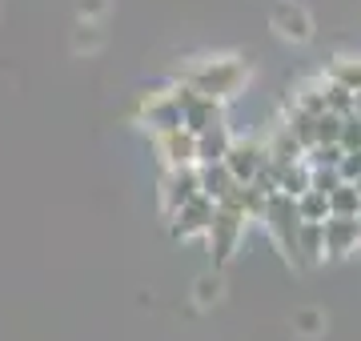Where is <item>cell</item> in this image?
<instances>
[{"instance_id":"cell-31","label":"cell","mask_w":361,"mask_h":341,"mask_svg":"<svg viewBox=\"0 0 361 341\" xmlns=\"http://www.w3.org/2000/svg\"><path fill=\"white\" fill-rule=\"evenodd\" d=\"M353 113H357V117H361V89L353 92Z\"/></svg>"},{"instance_id":"cell-20","label":"cell","mask_w":361,"mask_h":341,"mask_svg":"<svg viewBox=\"0 0 361 341\" xmlns=\"http://www.w3.org/2000/svg\"><path fill=\"white\" fill-rule=\"evenodd\" d=\"M281 193H289V197H301L305 189H310V165H305V157L293 161V165H281V185H277Z\"/></svg>"},{"instance_id":"cell-2","label":"cell","mask_w":361,"mask_h":341,"mask_svg":"<svg viewBox=\"0 0 361 341\" xmlns=\"http://www.w3.org/2000/svg\"><path fill=\"white\" fill-rule=\"evenodd\" d=\"M245 225H249V217H245V209L237 205V201H221L217 205V213H213V225H209V233H205V241H209V257H213V265H225L237 253V245H241V237H245Z\"/></svg>"},{"instance_id":"cell-5","label":"cell","mask_w":361,"mask_h":341,"mask_svg":"<svg viewBox=\"0 0 361 341\" xmlns=\"http://www.w3.org/2000/svg\"><path fill=\"white\" fill-rule=\"evenodd\" d=\"M157 193H161V213H165V221H169L185 201H193L201 193V173H197V165H165Z\"/></svg>"},{"instance_id":"cell-3","label":"cell","mask_w":361,"mask_h":341,"mask_svg":"<svg viewBox=\"0 0 361 341\" xmlns=\"http://www.w3.org/2000/svg\"><path fill=\"white\" fill-rule=\"evenodd\" d=\"M261 225L269 229L273 245L285 253V261L293 265L297 261V229H301V213H297V197H289V193H273L269 205H265V217H261Z\"/></svg>"},{"instance_id":"cell-13","label":"cell","mask_w":361,"mask_h":341,"mask_svg":"<svg viewBox=\"0 0 361 341\" xmlns=\"http://www.w3.org/2000/svg\"><path fill=\"white\" fill-rule=\"evenodd\" d=\"M197 173H201V193L205 197H213L221 205V201H229L233 197V189H237V177L229 173V165L225 161H213V165H197Z\"/></svg>"},{"instance_id":"cell-21","label":"cell","mask_w":361,"mask_h":341,"mask_svg":"<svg viewBox=\"0 0 361 341\" xmlns=\"http://www.w3.org/2000/svg\"><path fill=\"white\" fill-rule=\"evenodd\" d=\"M322 89H325V108H329V113H341V117H349V113H353V92H349L345 85H337V80L322 77Z\"/></svg>"},{"instance_id":"cell-17","label":"cell","mask_w":361,"mask_h":341,"mask_svg":"<svg viewBox=\"0 0 361 341\" xmlns=\"http://www.w3.org/2000/svg\"><path fill=\"white\" fill-rule=\"evenodd\" d=\"M297 213H301V221H329L334 209H329V193L322 189H305L301 197H297Z\"/></svg>"},{"instance_id":"cell-24","label":"cell","mask_w":361,"mask_h":341,"mask_svg":"<svg viewBox=\"0 0 361 341\" xmlns=\"http://www.w3.org/2000/svg\"><path fill=\"white\" fill-rule=\"evenodd\" d=\"M337 185H341V173H337V165H313V169H310V189L334 193Z\"/></svg>"},{"instance_id":"cell-26","label":"cell","mask_w":361,"mask_h":341,"mask_svg":"<svg viewBox=\"0 0 361 341\" xmlns=\"http://www.w3.org/2000/svg\"><path fill=\"white\" fill-rule=\"evenodd\" d=\"M341 113H329V108H325L322 117H317V141H337L341 144Z\"/></svg>"},{"instance_id":"cell-32","label":"cell","mask_w":361,"mask_h":341,"mask_svg":"<svg viewBox=\"0 0 361 341\" xmlns=\"http://www.w3.org/2000/svg\"><path fill=\"white\" fill-rule=\"evenodd\" d=\"M353 185H357V193H361V177H357V181H353Z\"/></svg>"},{"instance_id":"cell-22","label":"cell","mask_w":361,"mask_h":341,"mask_svg":"<svg viewBox=\"0 0 361 341\" xmlns=\"http://www.w3.org/2000/svg\"><path fill=\"white\" fill-rule=\"evenodd\" d=\"M341 153H345V149H341L337 141H317V144L305 149V165H310V169H313V165H337Z\"/></svg>"},{"instance_id":"cell-25","label":"cell","mask_w":361,"mask_h":341,"mask_svg":"<svg viewBox=\"0 0 361 341\" xmlns=\"http://www.w3.org/2000/svg\"><path fill=\"white\" fill-rule=\"evenodd\" d=\"M293 326H297V333H305V337H317V333L325 329V317H322V309H297Z\"/></svg>"},{"instance_id":"cell-29","label":"cell","mask_w":361,"mask_h":341,"mask_svg":"<svg viewBox=\"0 0 361 341\" xmlns=\"http://www.w3.org/2000/svg\"><path fill=\"white\" fill-rule=\"evenodd\" d=\"M221 297V277L213 273V277H201V281H197V302L201 305H209V302H217Z\"/></svg>"},{"instance_id":"cell-27","label":"cell","mask_w":361,"mask_h":341,"mask_svg":"<svg viewBox=\"0 0 361 341\" xmlns=\"http://www.w3.org/2000/svg\"><path fill=\"white\" fill-rule=\"evenodd\" d=\"M341 149H361V117L357 113H349L345 120H341Z\"/></svg>"},{"instance_id":"cell-16","label":"cell","mask_w":361,"mask_h":341,"mask_svg":"<svg viewBox=\"0 0 361 341\" xmlns=\"http://www.w3.org/2000/svg\"><path fill=\"white\" fill-rule=\"evenodd\" d=\"M325 77L337 80V85H345L349 92L361 89V56H334L329 68H325Z\"/></svg>"},{"instance_id":"cell-33","label":"cell","mask_w":361,"mask_h":341,"mask_svg":"<svg viewBox=\"0 0 361 341\" xmlns=\"http://www.w3.org/2000/svg\"><path fill=\"white\" fill-rule=\"evenodd\" d=\"M357 217H361V213H357Z\"/></svg>"},{"instance_id":"cell-10","label":"cell","mask_w":361,"mask_h":341,"mask_svg":"<svg viewBox=\"0 0 361 341\" xmlns=\"http://www.w3.org/2000/svg\"><path fill=\"white\" fill-rule=\"evenodd\" d=\"M361 249V217H329L325 221V261L349 257Z\"/></svg>"},{"instance_id":"cell-18","label":"cell","mask_w":361,"mask_h":341,"mask_svg":"<svg viewBox=\"0 0 361 341\" xmlns=\"http://www.w3.org/2000/svg\"><path fill=\"white\" fill-rule=\"evenodd\" d=\"M281 120L293 129V137L305 144V149H310V144H317V117H313V113H305L301 105H289V113H285Z\"/></svg>"},{"instance_id":"cell-19","label":"cell","mask_w":361,"mask_h":341,"mask_svg":"<svg viewBox=\"0 0 361 341\" xmlns=\"http://www.w3.org/2000/svg\"><path fill=\"white\" fill-rule=\"evenodd\" d=\"M329 209H334V217H357L361 213V193L353 181H341L329 193Z\"/></svg>"},{"instance_id":"cell-14","label":"cell","mask_w":361,"mask_h":341,"mask_svg":"<svg viewBox=\"0 0 361 341\" xmlns=\"http://www.w3.org/2000/svg\"><path fill=\"white\" fill-rule=\"evenodd\" d=\"M229 144H233V132H229V125H225V120H221V125H213V129H205V132H197V165L225 161Z\"/></svg>"},{"instance_id":"cell-15","label":"cell","mask_w":361,"mask_h":341,"mask_svg":"<svg viewBox=\"0 0 361 341\" xmlns=\"http://www.w3.org/2000/svg\"><path fill=\"white\" fill-rule=\"evenodd\" d=\"M265 149H269V161H277V165H293V161L305 157V144L293 137V129L289 125H277V129L269 132V141H265Z\"/></svg>"},{"instance_id":"cell-12","label":"cell","mask_w":361,"mask_h":341,"mask_svg":"<svg viewBox=\"0 0 361 341\" xmlns=\"http://www.w3.org/2000/svg\"><path fill=\"white\" fill-rule=\"evenodd\" d=\"M322 261H325V221H301L293 269H313V265H322Z\"/></svg>"},{"instance_id":"cell-1","label":"cell","mask_w":361,"mask_h":341,"mask_svg":"<svg viewBox=\"0 0 361 341\" xmlns=\"http://www.w3.org/2000/svg\"><path fill=\"white\" fill-rule=\"evenodd\" d=\"M180 85L205 92V97H217V101H233L237 92L245 89L249 80V65L241 56H201L193 65H180L177 77Z\"/></svg>"},{"instance_id":"cell-6","label":"cell","mask_w":361,"mask_h":341,"mask_svg":"<svg viewBox=\"0 0 361 341\" xmlns=\"http://www.w3.org/2000/svg\"><path fill=\"white\" fill-rule=\"evenodd\" d=\"M137 120H141V125H149V132L177 129V125H180V105H177V92H173V80L145 92L141 108H137Z\"/></svg>"},{"instance_id":"cell-23","label":"cell","mask_w":361,"mask_h":341,"mask_svg":"<svg viewBox=\"0 0 361 341\" xmlns=\"http://www.w3.org/2000/svg\"><path fill=\"white\" fill-rule=\"evenodd\" d=\"M293 105H301L305 113H313V117H322L325 113V89H322V80L317 85H301L293 97Z\"/></svg>"},{"instance_id":"cell-28","label":"cell","mask_w":361,"mask_h":341,"mask_svg":"<svg viewBox=\"0 0 361 341\" xmlns=\"http://www.w3.org/2000/svg\"><path fill=\"white\" fill-rule=\"evenodd\" d=\"M337 173H341V181H357V177H361V149H349V153H341V161H337Z\"/></svg>"},{"instance_id":"cell-8","label":"cell","mask_w":361,"mask_h":341,"mask_svg":"<svg viewBox=\"0 0 361 341\" xmlns=\"http://www.w3.org/2000/svg\"><path fill=\"white\" fill-rule=\"evenodd\" d=\"M269 25L277 37H285L289 44H305V40H313V16L310 8H301L297 0H277L269 13Z\"/></svg>"},{"instance_id":"cell-9","label":"cell","mask_w":361,"mask_h":341,"mask_svg":"<svg viewBox=\"0 0 361 341\" xmlns=\"http://www.w3.org/2000/svg\"><path fill=\"white\" fill-rule=\"evenodd\" d=\"M153 149L161 165H197V132H189L185 125L153 132Z\"/></svg>"},{"instance_id":"cell-4","label":"cell","mask_w":361,"mask_h":341,"mask_svg":"<svg viewBox=\"0 0 361 341\" xmlns=\"http://www.w3.org/2000/svg\"><path fill=\"white\" fill-rule=\"evenodd\" d=\"M173 92H177V105H180V125L189 132H205L225 120V101H217V97H205V92L189 89L180 80H173Z\"/></svg>"},{"instance_id":"cell-11","label":"cell","mask_w":361,"mask_h":341,"mask_svg":"<svg viewBox=\"0 0 361 341\" xmlns=\"http://www.w3.org/2000/svg\"><path fill=\"white\" fill-rule=\"evenodd\" d=\"M265 161H269V149H265V141H241V137H233L229 153H225V165H229V173H233L241 185L253 181Z\"/></svg>"},{"instance_id":"cell-30","label":"cell","mask_w":361,"mask_h":341,"mask_svg":"<svg viewBox=\"0 0 361 341\" xmlns=\"http://www.w3.org/2000/svg\"><path fill=\"white\" fill-rule=\"evenodd\" d=\"M104 8H109V0H77V13L85 16V20H92V16H101Z\"/></svg>"},{"instance_id":"cell-7","label":"cell","mask_w":361,"mask_h":341,"mask_svg":"<svg viewBox=\"0 0 361 341\" xmlns=\"http://www.w3.org/2000/svg\"><path fill=\"white\" fill-rule=\"evenodd\" d=\"M213 213H217V201L197 193L193 201H185L173 217H169V233L177 241H193V237H205L209 225H213Z\"/></svg>"}]
</instances>
